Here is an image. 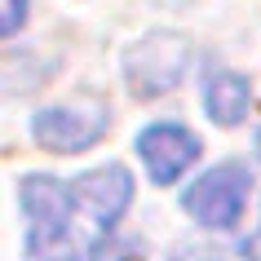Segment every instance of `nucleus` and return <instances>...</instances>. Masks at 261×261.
<instances>
[{
    "label": "nucleus",
    "mask_w": 261,
    "mask_h": 261,
    "mask_svg": "<svg viewBox=\"0 0 261 261\" xmlns=\"http://www.w3.org/2000/svg\"><path fill=\"white\" fill-rule=\"evenodd\" d=\"M248 107H252V84H248V75L208 67V75H204V111H208V120H217L221 128H234V124H244Z\"/></svg>",
    "instance_id": "obj_6"
},
{
    "label": "nucleus",
    "mask_w": 261,
    "mask_h": 261,
    "mask_svg": "<svg viewBox=\"0 0 261 261\" xmlns=\"http://www.w3.org/2000/svg\"><path fill=\"white\" fill-rule=\"evenodd\" d=\"M71 199L84 217L93 221L102 234L115 230V221L124 217V208L133 204V177L128 168L120 164H102V168H89L71 181Z\"/></svg>",
    "instance_id": "obj_4"
},
{
    "label": "nucleus",
    "mask_w": 261,
    "mask_h": 261,
    "mask_svg": "<svg viewBox=\"0 0 261 261\" xmlns=\"http://www.w3.org/2000/svg\"><path fill=\"white\" fill-rule=\"evenodd\" d=\"M31 0H0V36H18V27L27 22Z\"/></svg>",
    "instance_id": "obj_10"
},
{
    "label": "nucleus",
    "mask_w": 261,
    "mask_h": 261,
    "mask_svg": "<svg viewBox=\"0 0 261 261\" xmlns=\"http://www.w3.org/2000/svg\"><path fill=\"white\" fill-rule=\"evenodd\" d=\"M138 155H142V164H146L155 186H168V181H177L199 160V138L186 124L160 120V124H151V128L138 133Z\"/></svg>",
    "instance_id": "obj_5"
},
{
    "label": "nucleus",
    "mask_w": 261,
    "mask_h": 261,
    "mask_svg": "<svg viewBox=\"0 0 261 261\" xmlns=\"http://www.w3.org/2000/svg\"><path fill=\"white\" fill-rule=\"evenodd\" d=\"M111 128V111L97 97L84 102H62V107H44L31 115V138L40 142L44 151H84L102 142V133Z\"/></svg>",
    "instance_id": "obj_3"
},
{
    "label": "nucleus",
    "mask_w": 261,
    "mask_h": 261,
    "mask_svg": "<svg viewBox=\"0 0 261 261\" xmlns=\"http://www.w3.org/2000/svg\"><path fill=\"white\" fill-rule=\"evenodd\" d=\"M93 261H138V248L115 239V234H97L93 239Z\"/></svg>",
    "instance_id": "obj_8"
},
{
    "label": "nucleus",
    "mask_w": 261,
    "mask_h": 261,
    "mask_svg": "<svg viewBox=\"0 0 261 261\" xmlns=\"http://www.w3.org/2000/svg\"><path fill=\"white\" fill-rule=\"evenodd\" d=\"M191 67V44L177 31H151L124 49V80L133 97H164Z\"/></svg>",
    "instance_id": "obj_1"
},
{
    "label": "nucleus",
    "mask_w": 261,
    "mask_h": 261,
    "mask_svg": "<svg viewBox=\"0 0 261 261\" xmlns=\"http://www.w3.org/2000/svg\"><path fill=\"white\" fill-rule=\"evenodd\" d=\"M27 261H93V244H84L75 221H44L27 230Z\"/></svg>",
    "instance_id": "obj_7"
},
{
    "label": "nucleus",
    "mask_w": 261,
    "mask_h": 261,
    "mask_svg": "<svg viewBox=\"0 0 261 261\" xmlns=\"http://www.w3.org/2000/svg\"><path fill=\"white\" fill-rule=\"evenodd\" d=\"M239 252H244V261H261V226L239 244Z\"/></svg>",
    "instance_id": "obj_11"
},
{
    "label": "nucleus",
    "mask_w": 261,
    "mask_h": 261,
    "mask_svg": "<svg viewBox=\"0 0 261 261\" xmlns=\"http://www.w3.org/2000/svg\"><path fill=\"white\" fill-rule=\"evenodd\" d=\"M168 261H226V252L213 244H199V239H186V244H173Z\"/></svg>",
    "instance_id": "obj_9"
},
{
    "label": "nucleus",
    "mask_w": 261,
    "mask_h": 261,
    "mask_svg": "<svg viewBox=\"0 0 261 261\" xmlns=\"http://www.w3.org/2000/svg\"><path fill=\"white\" fill-rule=\"evenodd\" d=\"M248 191H252V173L239 160H226V164L208 168L204 177L186 186L181 195V208L191 213L199 226H213V230H230L234 221L244 217Z\"/></svg>",
    "instance_id": "obj_2"
}]
</instances>
